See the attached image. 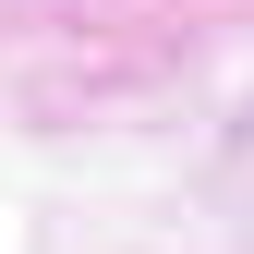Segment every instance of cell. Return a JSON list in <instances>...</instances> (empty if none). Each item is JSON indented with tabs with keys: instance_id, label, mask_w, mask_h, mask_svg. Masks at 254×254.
I'll use <instances>...</instances> for the list:
<instances>
[]
</instances>
